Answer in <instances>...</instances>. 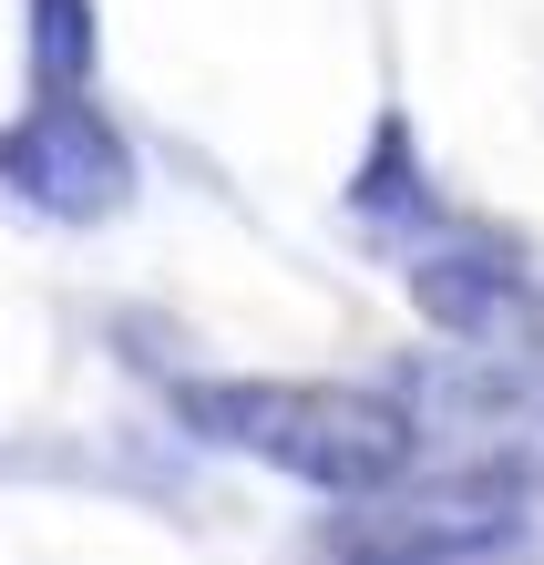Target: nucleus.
Returning <instances> with one entry per match:
<instances>
[{
	"label": "nucleus",
	"mask_w": 544,
	"mask_h": 565,
	"mask_svg": "<svg viewBox=\"0 0 544 565\" xmlns=\"http://www.w3.org/2000/svg\"><path fill=\"white\" fill-rule=\"evenodd\" d=\"M175 422L216 452L278 462V473L319 493H391L422 452V422L381 402V391H339V381H185Z\"/></svg>",
	"instance_id": "1"
},
{
	"label": "nucleus",
	"mask_w": 544,
	"mask_h": 565,
	"mask_svg": "<svg viewBox=\"0 0 544 565\" xmlns=\"http://www.w3.org/2000/svg\"><path fill=\"white\" fill-rule=\"evenodd\" d=\"M524 535V514H514V483H431V493H401V504H370L350 514L329 535L339 565H483Z\"/></svg>",
	"instance_id": "2"
},
{
	"label": "nucleus",
	"mask_w": 544,
	"mask_h": 565,
	"mask_svg": "<svg viewBox=\"0 0 544 565\" xmlns=\"http://www.w3.org/2000/svg\"><path fill=\"white\" fill-rule=\"evenodd\" d=\"M0 185L31 195L42 216H114L124 195H134V154H124V135L93 104L42 93V104L0 135Z\"/></svg>",
	"instance_id": "3"
},
{
	"label": "nucleus",
	"mask_w": 544,
	"mask_h": 565,
	"mask_svg": "<svg viewBox=\"0 0 544 565\" xmlns=\"http://www.w3.org/2000/svg\"><path fill=\"white\" fill-rule=\"evenodd\" d=\"M412 298L452 340H503L514 309H524V268H514V247H493V237H452V247L412 257Z\"/></svg>",
	"instance_id": "4"
},
{
	"label": "nucleus",
	"mask_w": 544,
	"mask_h": 565,
	"mask_svg": "<svg viewBox=\"0 0 544 565\" xmlns=\"http://www.w3.org/2000/svg\"><path fill=\"white\" fill-rule=\"evenodd\" d=\"M93 62V0H42V93H62Z\"/></svg>",
	"instance_id": "5"
}]
</instances>
